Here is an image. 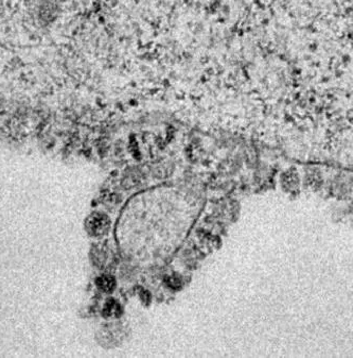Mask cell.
Instances as JSON below:
<instances>
[{
  "mask_svg": "<svg viewBox=\"0 0 353 358\" xmlns=\"http://www.w3.org/2000/svg\"><path fill=\"white\" fill-rule=\"evenodd\" d=\"M109 219L105 215L93 214L86 221L87 231L93 236H101L108 232Z\"/></svg>",
  "mask_w": 353,
  "mask_h": 358,
  "instance_id": "6da1fadb",
  "label": "cell"
},
{
  "mask_svg": "<svg viewBox=\"0 0 353 358\" xmlns=\"http://www.w3.org/2000/svg\"><path fill=\"white\" fill-rule=\"evenodd\" d=\"M98 285L99 287L105 292H110L113 290L116 286V282L115 279L112 277H108V275H104V277H101L98 280Z\"/></svg>",
  "mask_w": 353,
  "mask_h": 358,
  "instance_id": "7a4b0ae2",
  "label": "cell"
},
{
  "mask_svg": "<svg viewBox=\"0 0 353 358\" xmlns=\"http://www.w3.org/2000/svg\"><path fill=\"white\" fill-rule=\"evenodd\" d=\"M105 316H118L120 314V306L115 303V302H109L108 304H106V308L104 310Z\"/></svg>",
  "mask_w": 353,
  "mask_h": 358,
  "instance_id": "3957f363",
  "label": "cell"
},
{
  "mask_svg": "<svg viewBox=\"0 0 353 358\" xmlns=\"http://www.w3.org/2000/svg\"><path fill=\"white\" fill-rule=\"evenodd\" d=\"M169 284H170V286H171V287H173V288H176V287H179V286H180V284H181V282H180V280H179V279H175V278H170V280H169Z\"/></svg>",
  "mask_w": 353,
  "mask_h": 358,
  "instance_id": "277c9868",
  "label": "cell"
}]
</instances>
